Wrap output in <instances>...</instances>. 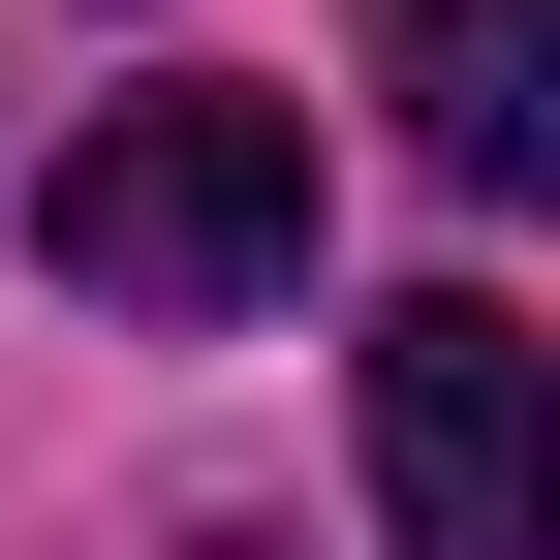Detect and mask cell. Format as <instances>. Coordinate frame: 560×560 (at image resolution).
<instances>
[{
  "label": "cell",
  "instance_id": "obj_1",
  "mask_svg": "<svg viewBox=\"0 0 560 560\" xmlns=\"http://www.w3.org/2000/svg\"><path fill=\"white\" fill-rule=\"evenodd\" d=\"M32 249L94 312H280L312 280V94H125V125H62Z\"/></svg>",
  "mask_w": 560,
  "mask_h": 560
},
{
  "label": "cell",
  "instance_id": "obj_2",
  "mask_svg": "<svg viewBox=\"0 0 560 560\" xmlns=\"http://www.w3.org/2000/svg\"><path fill=\"white\" fill-rule=\"evenodd\" d=\"M374 529L405 560H560V342L499 280H405L374 312Z\"/></svg>",
  "mask_w": 560,
  "mask_h": 560
},
{
  "label": "cell",
  "instance_id": "obj_3",
  "mask_svg": "<svg viewBox=\"0 0 560 560\" xmlns=\"http://www.w3.org/2000/svg\"><path fill=\"white\" fill-rule=\"evenodd\" d=\"M374 94H405V156L499 219V187L560 156V0H405V32H374Z\"/></svg>",
  "mask_w": 560,
  "mask_h": 560
},
{
  "label": "cell",
  "instance_id": "obj_4",
  "mask_svg": "<svg viewBox=\"0 0 560 560\" xmlns=\"http://www.w3.org/2000/svg\"><path fill=\"white\" fill-rule=\"evenodd\" d=\"M219 560H249V529H219Z\"/></svg>",
  "mask_w": 560,
  "mask_h": 560
}]
</instances>
